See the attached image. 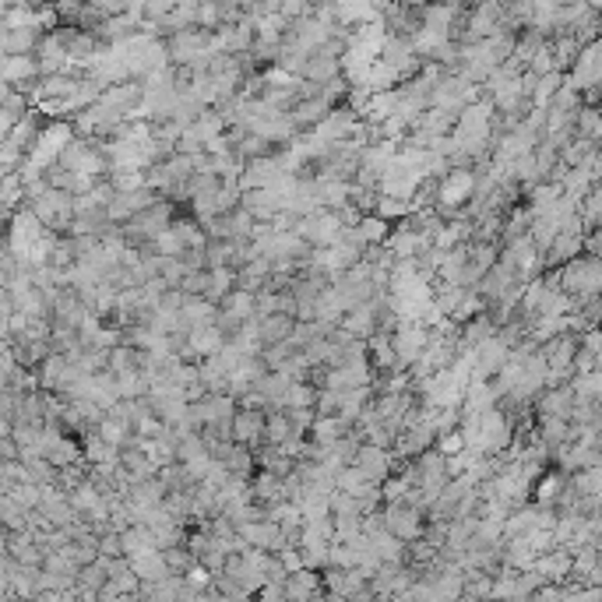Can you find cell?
<instances>
[{
  "instance_id": "cell-1",
  "label": "cell",
  "mask_w": 602,
  "mask_h": 602,
  "mask_svg": "<svg viewBox=\"0 0 602 602\" xmlns=\"http://www.w3.org/2000/svg\"><path fill=\"white\" fill-rule=\"evenodd\" d=\"M557 282L578 300H596L602 297V258H575L571 265H564Z\"/></svg>"
},
{
  "instance_id": "cell-2",
  "label": "cell",
  "mask_w": 602,
  "mask_h": 602,
  "mask_svg": "<svg viewBox=\"0 0 602 602\" xmlns=\"http://www.w3.org/2000/svg\"><path fill=\"white\" fill-rule=\"evenodd\" d=\"M384 525H388V532L391 536H398L405 546H413V543H420L423 536H427V511H420V507H413L409 500H395V504H384Z\"/></svg>"
},
{
  "instance_id": "cell-3",
  "label": "cell",
  "mask_w": 602,
  "mask_h": 602,
  "mask_svg": "<svg viewBox=\"0 0 602 602\" xmlns=\"http://www.w3.org/2000/svg\"><path fill=\"white\" fill-rule=\"evenodd\" d=\"M391 342H395V356H398L402 370H413L430 345V328L420 320H402V328L391 335Z\"/></svg>"
},
{
  "instance_id": "cell-4",
  "label": "cell",
  "mask_w": 602,
  "mask_h": 602,
  "mask_svg": "<svg viewBox=\"0 0 602 602\" xmlns=\"http://www.w3.org/2000/svg\"><path fill=\"white\" fill-rule=\"evenodd\" d=\"M50 233H46V226L39 222V215L32 212V208H21L11 222H7V243L25 258V254H32L42 240H46Z\"/></svg>"
},
{
  "instance_id": "cell-5",
  "label": "cell",
  "mask_w": 602,
  "mask_h": 602,
  "mask_svg": "<svg viewBox=\"0 0 602 602\" xmlns=\"http://www.w3.org/2000/svg\"><path fill=\"white\" fill-rule=\"evenodd\" d=\"M265 430H268V413L261 409H240L233 416V444L240 448H251V452L265 448Z\"/></svg>"
},
{
  "instance_id": "cell-6",
  "label": "cell",
  "mask_w": 602,
  "mask_h": 602,
  "mask_svg": "<svg viewBox=\"0 0 602 602\" xmlns=\"http://www.w3.org/2000/svg\"><path fill=\"white\" fill-rule=\"evenodd\" d=\"M42 28H0V53L4 57H35L42 46Z\"/></svg>"
},
{
  "instance_id": "cell-7",
  "label": "cell",
  "mask_w": 602,
  "mask_h": 602,
  "mask_svg": "<svg viewBox=\"0 0 602 602\" xmlns=\"http://www.w3.org/2000/svg\"><path fill=\"white\" fill-rule=\"evenodd\" d=\"M0 78H4V85H11V89H28L32 81L42 78L39 57H4V60H0Z\"/></svg>"
},
{
  "instance_id": "cell-8",
  "label": "cell",
  "mask_w": 602,
  "mask_h": 602,
  "mask_svg": "<svg viewBox=\"0 0 602 602\" xmlns=\"http://www.w3.org/2000/svg\"><path fill=\"white\" fill-rule=\"evenodd\" d=\"M328 589H324V578L317 575V571H297V575H289L286 578V585H282V602H313L320 599Z\"/></svg>"
},
{
  "instance_id": "cell-9",
  "label": "cell",
  "mask_w": 602,
  "mask_h": 602,
  "mask_svg": "<svg viewBox=\"0 0 602 602\" xmlns=\"http://www.w3.org/2000/svg\"><path fill=\"white\" fill-rule=\"evenodd\" d=\"M589 85H602V39L585 46L582 57L575 60V74H571V89H589Z\"/></svg>"
},
{
  "instance_id": "cell-10",
  "label": "cell",
  "mask_w": 602,
  "mask_h": 602,
  "mask_svg": "<svg viewBox=\"0 0 602 602\" xmlns=\"http://www.w3.org/2000/svg\"><path fill=\"white\" fill-rule=\"evenodd\" d=\"M356 465L377 482V486H384L391 475H395V458L391 452H384V448H374V444H363L359 448V458H356Z\"/></svg>"
},
{
  "instance_id": "cell-11",
  "label": "cell",
  "mask_w": 602,
  "mask_h": 602,
  "mask_svg": "<svg viewBox=\"0 0 602 602\" xmlns=\"http://www.w3.org/2000/svg\"><path fill=\"white\" fill-rule=\"evenodd\" d=\"M251 500L261 504L265 511L275 507V504H282V500H286V479H279V475L258 468V475L251 479Z\"/></svg>"
},
{
  "instance_id": "cell-12",
  "label": "cell",
  "mask_w": 602,
  "mask_h": 602,
  "mask_svg": "<svg viewBox=\"0 0 602 602\" xmlns=\"http://www.w3.org/2000/svg\"><path fill=\"white\" fill-rule=\"evenodd\" d=\"M297 317L293 313H275V317H261V324H258V335H261V342H265V349H272V345H286V342H293V331H297Z\"/></svg>"
},
{
  "instance_id": "cell-13",
  "label": "cell",
  "mask_w": 602,
  "mask_h": 602,
  "mask_svg": "<svg viewBox=\"0 0 602 602\" xmlns=\"http://www.w3.org/2000/svg\"><path fill=\"white\" fill-rule=\"evenodd\" d=\"M342 331H345V335H352V338H359V342H370V338L377 335V313H374V303H363V306L349 310V313H345V320H342Z\"/></svg>"
},
{
  "instance_id": "cell-14",
  "label": "cell",
  "mask_w": 602,
  "mask_h": 602,
  "mask_svg": "<svg viewBox=\"0 0 602 602\" xmlns=\"http://www.w3.org/2000/svg\"><path fill=\"white\" fill-rule=\"evenodd\" d=\"M120 468L127 472V479H131V486L135 482H145L151 475H158V468H155V461L149 458L145 448H138V444H131V448H124L120 452Z\"/></svg>"
},
{
  "instance_id": "cell-15",
  "label": "cell",
  "mask_w": 602,
  "mask_h": 602,
  "mask_svg": "<svg viewBox=\"0 0 602 602\" xmlns=\"http://www.w3.org/2000/svg\"><path fill=\"white\" fill-rule=\"evenodd\" d=\"M110 448H117V452H124V448H131L135 444V427L127 423V420H120L117 413H110L103 423H99V430H96Z\"/></svg>"
},
{
  "instance_id": "cell-16",
  "label": "cell",
  "mask_w": 602,
  "mask_h": 602,
  "mask_svg": "<svg viewBox=\"0 0 602 602\" xmlns=\"http://www.w3.org/2000/svg\"><path fill=\"white\" fill-rule=\"evenodd\" d=\"M297 437H300V434H297V427H293V420H289L286 409L268 413V430H265V444H268V448H286V444L297 441Z\"/></svg>"
},
{
  "instance_id": "cell-17",
  "label": "cell",
  "mask_w": 602,
  "mask_h": 602,
  "mask_svg": "<svg viewBox=\"0 0 602 602\" xmlns=\"http://www.w3.org/2000/svg\"><path fill=\"white\" fill-rule=\"evenodd\" d=\"M131 564H135V571H138V578H142L145 585H166V582H173V578H169V567H166V560H162V553L135 557Z\"/></svg>"
},
{
  "instance_id": "cell-18",
  "label": "cell",
  "mask_w": 602,
  "mask_h": 602,
  "mask_svg": "<svg viewBox=\"0 0 602 602\" xmlns=\"http://www.w3.org/2000/svg\"><path fill=\"white\" fill-rule=\"evenodd\" d=\"M374 486H377V482H374L359 465H349V468L338 472V493H349V497L359 500V497H367Z\"/></svg>"
},
{
  "instance_id": "cell-19",
  "label": "cell",
  "mask_w": 602,
  "mask_h": 602,
  "mask_svg": "<svg viewBox=\"0 0 602 602\" xmlns=\"http://www.w3.org/2000/svg\"><path fill=\"white\" fill-rule=\"evenodd\" d=\"M222 465L229 468V475H240V479H254V475H258V452H251V448H240V444H233Z\"/></svg>"
},
{
  "instance_id": "cell-20",
  "label": "cell",
  "mask_w": 602,
  "mask_h": 602,
  "mask_svg": "<svg viewBox=\"0 0 602 602\" xmlns=\"http://www.w3.org/2000/svg\"><path fill=\"white\" fill-rule=\"evenodd\" d=\"M571 553H564V550H553V553H546V557H539L536 560V575H543L546 582H560L567 571H571Z\"/></svg>"
},
{
  "instance_id": "cell-21",
  "label": "cell",
  "mask_w": 602,
  "mask_h": 602,
  "mask_svg": "<svg viewBox=\"0 0 602 602\" xmlns=\"http://www.w3.org/2000/svg\"><path fill=\"white\" fill-rule=\"evenodd\" d=\"M356 229H359V236H363L367 247H384L388 236H391V222H384L381 215H363V222H359Z\"/></svg>"
},
{
  "instance_id": "cell-22",
  "label": "cell",
  "mask_w": 602,
  "mask_h": 602,
  "mask_svg": "<svg viewBox=\"0 0 602 602\" xmlns=\"http://www.w3.org/2000/svg\"><path fill=\"white\" fill-rule=\"evenodd\" d=\"M162 560H166V567H169V578H190V571H194V567H201V564H197V557H194L187 546L166 550V553H162Z\"/></svg>"
},
{
  "instance_id": "cell-23",
  "label": "cell",
  "mask_w": 602,
  "mask_h": 602,
  "mask_svg": "<svg viewBox=\"0 0 602 602\" xmlns=\"http://www.w3.org/2000/svg\"><path fill=\"white\" fill-rule=\"evenodd\" d=\"M317 388L313 384H293L286 395V409H317Z\"/></svg>"
},
{
  "instance_id": "cell-24",
  "label": "cell",
  "mask_w": 602,
  "mask_h": 602,
  "mask_svg": "<svg viewBox=\"0 0 602 602\" xmlns=\"http://www.w3.org/2000/svg\"><path fill=\"white\" fill-rule=\"evenodd\" d=\"M331 500V518H363V511H359V500L356 497H349V493H331L328 497Z\"/></svg>"
},
{
  "instance_id": "cell-25",
  "label": "cell",
  "mask_w": 602,
  "mask_h": 602,
  "mask_svg": "<svg viewBox=\"0 0 602 602\" xmlns=\"http://www.w3.org/2000/svg\"><path fill=\"white\" fill-rule=\"evenodd\" d=\"M219 190H222V176H215V173H194V180H190V197L219 194Z\"/></svg>"
},
{
  "instance_id": "cell-26",
  "label": "cell",
  "mask_w": 602,
  "mask_h": 602,
  "mask_svg": "<svg viewBox=\"0 0 602 602\" xmlns=\"http://www.w3.org/2000/svg\"><path fill=\"white\" fill-rule=\"evenodd\" d=\"M99 553H103L106 560L127 557V553H124V532H106V536H99Z\"/></svg>"
},
{
  "instance_id": "cell-27",
  "label": "cell",
  "mask_w": 602,
  "mask_h": 602,
  "mask_svg": "<svg viewBox=\"0 0 602 602\" xmlns=\"http://www.w3.org/2000/svg\"><path fill=\"white\" fill-rule=\"evenodd\" d=\"M342 413V395L338 391H320L317 395V416H338Z\"/></svg>"
},
{
  "instance_id": "cell-28",
  "label": "cell",
  "mask_w": 602,
  "mask_h": 602,
  "mask_svg": "<svg viewBox=\"0 0 602 602\" xmlns=\"http://www.w3.org/2000/svg\"><path fill=\"white\" fill-rule=\"evenodd\" d=\"M0 458L4 461H21V448L14 437H0Z\"/></svg>"
}]
</instances>
